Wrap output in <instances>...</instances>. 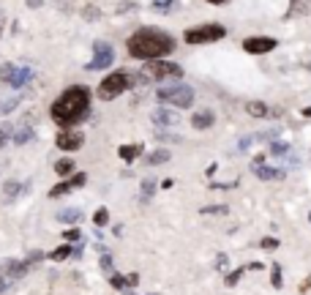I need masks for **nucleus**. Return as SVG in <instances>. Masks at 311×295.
I'll return each instance as SVG.
<instances>
[{"label": "nucleus", "mask_w": 311, "mask_h": 295, "mask_svg": "<svg viewBox=\"0 0 311 295\" xmlns=\"http://www.w3.org/2000/svg\"><path fill=\"white\" fill-rule=\"evenodd\" d=\"M49 115L58 126H63L66 131L71 126L82 123V120L90 115V90L85 85H74V88H66L58 96V102L49 107Z\"/></svg>", "instance_id": "1"}, {"label": "nucleus", "mask_w": 311, "mask_h": 295, "mask_svg": "<svg viewBox=\"0 0 311 295\" xmlns=\"http://www.w3.org/2000/svg\"><path fill=\"white\" fill-rule=\"evenodd\" d=\"M126 50L131 58L147 60V63H150V60H164L175 50V38L159 28H139L137 33L128 36Z\"/></svg>", "instance_id": "2"}, {"label": "nucleus", "mask_w": 311, "mask_h": 295, "mask_svg": "<svg viewBox=\"0 0 311 295\" xmlns=\"http://www.w3.org/2000/svg\"><path fill=\"white\" fill-rule=\"evenodd\" d=\"M183 77V69L172 60H150V63L142 66V71H137V77H131V85L137 88H145L150 82H159V79H180Z\"/></svg>", "instance_id": "3"}, {"label": "nucleus", "mask_w": 311, "mask_h": 295, "mask_svg": "<svg viewBox=\"0 0 311 295\" xmlns=\"http://www.w3.org/2000/svg\"><path fill=\"white\" fill-rule=\"evenodd\" d=\"M156 99H159L161 107H180V110H186V107L194 104V90L188 85H161L156 90Z\"/></svg>", "instance_id": "4"}, {"label": "nucleus", "mask_w": 311, "mask_h": 295, "mask_svg": "<svg viewBox=\"0 0 311 295\" xmlns=\"http://www.w3.org/2000/svg\"><path fill=\"white\" fill-rule=\"evenodd\" d=\"M128 85H131V71L118 69V71L107 74V77L101 79V85H98V99L101 102H112V99L120 96Z\"/></svg>", "instance_id": "5"}, {"label": "nucleus", "mask_w": 311, "mask_h": 295, "mask_svg": "<svg viewBox=\"0 0 311 295\" xmlns=\"http://www.w3.org/2000/svg\"><path fill=\"white\" fill-rule=\"evenodd\" d=\"M224 36H227L224 25L208 22V25H197V28L186 30V44H213V41H221Z\"/></svg>", "instance_id": "6"}, {"label": "nucleus", "mask_w": 311, "mask_h": 295, "mask_svg": "<svg viewBox=\"0 0 311 295\" xmlns=\"http://www.w3.org/2000/svg\"><path fill=\"white\" fill-rule=\"evenodd\" d=\"M115 63V52L107 41H96L93 44V60L87 63V71H101V69H110Z\"/></svg>", "instance_id": "7"}, {"label": "nucleus", "mask_w": 311, "mask_h": 295, "mask_svg": "<svg viewBox=\"0 0 311 295\" xmlns=\"http://www.w3.org/2000/svg\"><path fill=\"white\" fill-rule=\"evenodd\" d=\"M276 46H279V41L276 38H268V36H251L243 41V50L251 52V55H265V52H273Z\"/></svg>", "instance_id": "8"}, {"label": "nucleus", "mask_w": 311, "mask_h": 295, "mask_svg": "<svg viewBox=\"0 0 311 295\" xmlns=\"http://www.w3.org/2000/svg\"><path fill=\"white\" fill-rule=\"evenodd\" d=\"M28 263H22V260H3V263H0V273H3L6 279H22L25 273H28Z\"/></svg>", "instance_id": "9"}, {"label": "nucleus", "mask_w": 311, "mask_h": 295, "mask_svg": "<svg viewBox=\"0 0 311 295\" xmlns=\"http://www.w3.org/2000/svg\"><path fill=\"white\" fill-rule=\"evenodd\" d=\"M82 142H85V137L79 131H63V134H58V139H55V145L60 151H79Z\"/></svg>", "instance_id": "10"}, {"label": "nucleus", "mask_w": 311, "mask_h": 295, "mask_svg": "<svg viewBox=\"0 0 311 295\" xmlns=\"http://www.w3.org/2000/svg\"><path fill=\"white\" fill-rule=\"evenodd\" d=\"M150 118H153L156 126H164V129H167V126H175V123H178V112L170 110V107H159V110H156Z\"/></svg>", "instance_id": "11"}, {"label": "nucleus", "mask_w": 311, "mask_h": 295, "mask_svg": "<svg viewBox=\"0 0 311 295\" xmlns=\"http://www.w3.org/2000/svg\"><path fill=\"white\" fill-rule=\"evenodd\" d=\"M216 123V115L211 110H199V112H194V118H191V126L197 131H205V129H211V126Z\"/></svg>", "instance_id": "12"}, {"label": "nucleus", "mask_w": 311, "mask_h": 295, "mask_svg": "<svg viewBox=\"0 0 311 295\" xmlns=\"http://www.w3.org/2000/svg\"><path fill=\"white\" fill-rule=\"evenodd\" d=\"M254 175L260 178V180H281V178H287V172H284L281 167H268V164H262V167H256V170H254Z\"/></svg>", "instance_id": "13"}, {"label": "nucleus", "mask_w": 311, "mask_h": 295, "mask_svg": "<svg viewBox=\"0 0 311 295\" xmlns=\"http://www.w3.org/2000/svg\"><path fill=\"white\" fill-rule=\"evenodd\" d=\"M33 79V69H28V66H17V71H14V77H11V88H25Z\"/></svg>", "instance_id": "14"}, {"label": "nucleus", "mask_w": 311, "mask_h": 295, "mask_svg": "<svg viewBox=\"0 0 311 295\" xmlns=\"http://www.w3.org/2000/svg\"><path fill=\"white\" fill-rule=\"evenodd\" d=\"M58 221H66V224H79V221L85 219V213L79 211V208H63V211L55 213Z\"/></svg>", "instance_id": "15"}, {"label": "nucleus", "mask_w": 311, "mask_h": 295, "mask_svg": "<svg viewBox=\"0 0 311 295\" xmlns=\"http://www.w3.org/2000/svg\"><path fill=\"white\" fill-rule=\"evenodd\" d=\"M33 137H36L33 126H30V123H25V126H19V129H17L14 134H11V142H14V145H28Z\"/></svg>", "instance_id": "16"}, {"label": "nucleus", "mask_w": 311, "mask_h": 295, "mask_svg": "<svg viewBox=\"0 0 311 295\" xmlns=\"http://www.w3.org/2000/svg\"><path fill=\"white\" fill-rule=\"evenodd\" d=\"M118 156L123 159V162L131 164L137 156H142V145H139V142H137V145H120V148H118Z\"/></svg>", "instance_id": "17"}, {"label": "nucleus", "mask_w": 311, "mask_h": 295, "mask_svg": "<svg viewBox=\"0 0 311 295\" xmlns=\"http://www.w3.org/2000/svg\"><path fill=\"white\" fill-rule=\"evenodd\" d=\"M311 14V0H289V17H306Z\"/></svg>", "instance_id": "18"}, {"label": "nucleus", "mask_w": 311, "mask_h": 295, "mask_svg": "<svg viewBox=\"0 0 311 295\" xmlns=\"http://www.w3.org/2000/svg\"><path fill=\"white\" fill-rule=\"evenodd\" d=\"M22 191H25V186L19 183V180H6V186H3V197H6V203H11V200H17Z\"/></svg>", "instance_id": "19"}, {"label": "nucleus", "mask_w": 311, "mask_h": 295, "mask_svg": "<svg viewBox=\"0 0 311 295\" xmlns=\"http://www.w3.org/2000/svg\"><path fill=\"white\" fill-rule=\"evenodd\" d=\"M246 112L251 118H268L270 115V107L265 104V102H248L246 104Z\"/></svg>", "instance_id": "20"}, {"label": "nucleus", "mask_w": 311, "mask_h": 295, "mask_svg": "<svg viewBox=\"0 0 311 295\" xmlns=\"http://www.w3.org/2000/svg\"><path fill=\"white\" fill-rule=\"evenodd\" d=\"M153 194H156V180L153 178H145L139 183V200H142V203H150Z\"/></svg>", "instance_id": "21"}, {"label": "nucleus", "mask_w": 311, "mask_h": 295, "mask_svg": "<svg viewBox=\"0 0 311 295\" xmlns=\"http://www.w3.org/2000/svg\"><path fill=\"white\" fill-rule=\"evenodd\" d=\"M164 162H170V151H167V148H159V151H153L150 156H147L145 164L156 167V164H164Z\"/></svg>", "instance_id": "22"}, {"label": "nucleus", "mask_w": 311, "mask_h": 295, "mask_svg": "<svg viewBox=\"0 0 311 295\" xmlns=\"http://www.w3.org/2000/svg\"><path fill=\"white\" fill-rule=\"evenodd\" d=\"M268 151H270V156H287V153H289V145L284 142V139H273Z\"/></svg>", "instance_id": "23"}, {"label": "nucleus", "mask_w": 311, "mask_h": 295, "mask_svg": "<svg viewBox=\"0 0 311 295\" xmlns=\"http://www.w3.org/2000/svg\"><path fill=\"white\" fill-rule=\"evenodd\" d=\"M55 172L60 178L71 175V172H74V162H71V159H60V162H55Z\"/></svg>", "instance_id": "24"}, {"label": "nucleus", "mask_w": 311, "mask_h": 295, "mask_svg": "<svg viewBox=\"0 0 311 295\" xmlns=\"http://www.w3.org/2000/svg\"><path fill=\"white\" fill-rule=\"evenodd\" d=\"M71 252H74V246L69 243H63V246H58L55 252H49V260H55V263H60V260H66V257H71Z\"/></svg>", "instance_id": "25"}, {"label": "nucleus", "mask_w": 311, "mask_h": 295, "mask_svg": "<svg viewBox=\"0 0 311 295\" xmlns=\"http://www.w3.org/2000/svg\"><path fill=\"white\" fill-rule=\"evenodd\" d=\"M69 191H74V186H71V180H69V178H66V180H63V183H58V186H55V189H49V197H52V200H55V197H63V194H69Z\"/></svg>", "instance_id": "26"}, {"label": "nucleus", "mask_w": 311, "mask_h": 295, "mask_svg": "<svg viewBox=\"0 0 311 295\" xmlns=\"http://www.w3.org/2000/svg\"><path fill=\"white\" fill-rule=\"evenodd\" d=\"M14 71H17V66H14V63H3V66H0V82L9 85V82H11V77H14Z\"/></svg>", "instance_id": "27"}, {"label": "nucleus", "mask_w": 311, "mask_h": 295, "mask_svg": "<svg viewBox=\"0 0 311 295\" xmlns=\"http://www.w3.org/2000/svg\"><path fill=\"white\" fill-rule=\"evenodd\" d=\"M178 3V0H153V6L150 9L153 11H159V14H167V11H172V6Z\"/></svg>", "instance_id": "28"}, {"label": "nucleus", "mask_w": 311, "mask_h": 295, "mask_svg": "<svg viewBox=\"0 0 311 295\" xmlns=\"http://www.w3.org/2000/svg\"><path fill=\"white\" fill-rule=\"evenodd\" d=\"M22 102V96H11V99H6L3 104H0V115H9L11 110H17V104Z\"/></svg>", "instance_id": "29"}, {"label": "nucleus", "mask_w": 311, "mask_h": 295, "mask_svg": "<svg viewBox=\"0 0 311 295\" xmlns=\"http://www.w3.org/2000/svg\"><path fill=\"white\" fill-rule=\"evenodd\" d=\"M11 134H14L11 131V123H0V151L11 142Z\"/></svg>", "instance_id": "30"}, {"label": "nucleus", "mask_w": 311, "mask_h": 295, "mask_svg": "<svg viewBox=\"0 0 311 295\" xmlns=\"http://www.w3.org/2000/svg\"><path fill=\"white\" fill-rule=\"evenodd\" d=\"M98 265H101V271H104V273H110V276H112V271H115V263H112L110 252H104V254H101V257H98Z\"/></svg>", "instance_id": "31"}, {"label": "nucleus", "mask_w": 311, "mask_h": 295, "mask_svg": "<svg viewBox=\"0 0 311 295\" xmlns=\"http://www.w3.org/2000/svg\"><path fill=\"white\" fill-rule=\"evenodd\" d=\"M93 221H96V227H107V221H110V211H107V208H98V211L93 213Z\"/></svg>", "instance_id": "32"}, {"label": "nucleus", "mask_w": 311, "mask_h": 295, "mask_svg": "<svg viewBox=\"0 0 311 295\" xmlns=\"http://www.w3.org/2000/svg\"><path fill=\"white\" fill-rule=\"evenodd\" d=\"M270 281H273L276 290H281V284H284V279H281V265H273V268H270Z\"/></svg>", "instance_id": "33"}, {"label": "nucleus", "mask_w": 311, "mask_h": 295, "mask_svg": "<svg viewBox=\"0 0 311 295\" xmlns=\"http://www.w3.org/2000/svg\"><path fill=\"white\" fill-rule=\"evenodd\" d=\"M110 281H112V287H115V290H128V281H126V276H118V273H112Z\"/></svg>", "instance_id": "34"}, {"label": "nucleus", "mask_w": 311, "mask_h": 295, "mask_svg": "<svg viewBox=\"0 0 311 295\" xmlns=\"http://www.w3.org/2000/svg\"><path fill=\"white\" fill-rule=\"evenodd\" d=\"M260 246H262L265 252H276V249H279V240H276V238H262Z\"/></svg>", "instance_id": "35"}, {"label": "nucleus", "mask_w": 311, "mask_h": 295, "mask_svg": "<svg viewBox=\"0 0 311 295\" xmlns=\"http://www.w3.org/2000/svg\"><path fill=\"white\" fill-rule=\"evenodd\" d=\"M243 271H246V268H240V271H232V273H227V287H232V284H238L240 281V276H243Z\"/></svg>", "instance_id": "36"}, {"label": "nucleus", "mask_w": 311, "mask_h": 295, "mask_svg": "<svg viewBox=\"0 0 311 295\" xmlns=\"http://www.w3.org/2000/svg\"><path fill=\"white\" fill-rule=\"evenodd\" d=\"M227 268H229V257H227V254H219V257H216V271L224 273Z\"/></svg>", "instance_id": "37"}, {"label": "nucleus", "mask_w": 311, "mask_h": 295, "mask_svg": "<svg viewBox=\"0 0 311 295\" xmlns=\"http://www.w3.org/2000/svg\"><path fill=\"white\" fill-rule=\"evenodd\" d=\"M159 139H161V145L164 142H180L178 134H170V131H159Z\"/></svg>", "instance_id": "38"}, {"label": "nucleus", "mask_w": 311, "mask_h": 295, "mask_svg": "<svg viewBox=\"0 0 311 295\" xmlns=\"http://www.w3.org/2000/svg\"><path fill=\"white\" fill-rule=\"evenodd\" d=\"M69 180H71V186H74V189H79V186H85L87 175H85V172H77V175H71Z\"/></svg>", "instance_id": "39"}, {"label": "nucleus", "mask_w": 311, "mask_h": 295, "mask_svg": "<svg viewBox=\"0 0 311 295\" xmlns=\"http://www.w3.org/2000/svg\"><path fill=\"white\" fill-rule=\"evenodd\" d=\"M229 208L227 205H208V208H202V213H227Z\"/></svg>", "instance_id": "40"}, {"label": "nucleus", "mask_w": 311, "mask_h": 295, "mask_svg": "<svg viewBox=\"0 0 311 295\" xmlns=\"http://www.w3.org/2000/svg\"><path fill=\"white\" fill-rule=\"evenodd\" d=\"M63 238H66V240H79V227H71V230H66Z\"/></svg>", "instance_id": "41"}, {"label": "nucleus", "mask_w": 311, "mask_h": 295, "mask_svg": "<svg viewBox=\"0 0 311 295\" xmlns=\"http://www.w3.org/2000/svg\"><path fill=\"white\" fill-rule=\"evenodd\" d=\"M9 287H11V279H6L3 273H0V295H3V292H9Z\"/></svg>", "instance_id": "42"}, {"label": "nucleus", "mask_w": 311, "mask_h": 295, "mask_svg": "<svg viewBox=\"0 0 311 295\" xmlns=\"http://www.w3.org/2000/svg\"><path fill=\"white\" fill-rule=\"evenodd\" d=\"M126 11H134V3H120L118 6V14H126Z\"/></svg>", "instance_id": "43"}, {"label": "nucleus", "mask_w": 311, "mask_h": 295, "mask_svg": "<svg viewBox=\"0 0 311 295\" xmlns=\"http://www.w3.org/2000/svg\"><path fill=\"white\" fill-rule=\"evenodd\" d=\"M93 9H96V6H87V9H85V11H82V14H85V17H87V19H96V17H98V14H96V11H93Z\"/></svg>", "instance_id": "44"}, {"label": "nucleus", "mask_w": 311, "mask_h": 295, "mask_svg": "<svg viewBox=\"0 0 311 295\" xmlns=\"http://www.w3.org/2000/svg\"><path fill=\"white\" fill-rule=\"evenodd\" d=\"M254 142H256L254 137H243V139H240V148H243V151H246V148H248V145H254Z\"/></svg>", "instance_id": "45"}, {"label": "nucleus", "mask_w": 311, "mask_h": 295, "mask_svg": "<svg viewBox=\"0 0 311 295\" xmlns=\"http://www.w3.org/2000/svg\"><path fill=\"white\" fill-rule=\"evenodd\" d=\"M25 3H28V9H41L44 0H25Z\"/></svg>", "instance_id": "46"}, {"label": "nucleus", "mask_w": 311, "mask_h": 295, "mask_svg": "<svg viewBox=\"0 0 311 295\" xmlns=\"http://www.w3.org/2000/svg\"><path fill=\"white\" fill-rule=\"evenodd\" d=\"M126 281H128V287H134V284H137V281H139V276H137V273H128V276H126Z\"/></svg>", "instance_id": "47"}, {"label": "nucleus", "mask_w": 311, "mask_h": 295, "mask_svg": "<svg viewBox=\"0 0 311 295\" xmlns=\"http://www.w3.org/2000/svg\"><path fill=\"white\" fill-rule=\"evenodd\" d=\"M208 3H213V6H221V3H227V0H208Z\"/></svg>", "instance_id": "48"}, {"label": "nucleus", "mask_w": 311, "mask_h": 295, "mask_svg": "<svg viewBox=\"0 0 311 295\" xmlns=\"http://www.w3.org/2000/svg\"><path fill=\"white\" fill-rule=\"evenodd\" d=\"M0 33H3V11H0Z\"/></svg>", "instance_id": "49"}, {"label": "nucleus", "mask_w": 311, "mask_h": 295, "mask_svg": "<svg viewBox=\"0 0 311 295\" xmlns=\"http://www.w3.org/2000/svg\"><path fill=\"white\" fill-rule=\"evenodd\" d=\"M308 221H311V213H308Z\"/></svg>", "instance_id": "50"}]
</instances>
